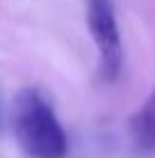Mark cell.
I'll list each match as a JSON object with an SVG mask.
<instances>
[{
    "mask_svg": "<svg viewBox=\"0 0 155 158\" xmlns=\"http://www.w3.org/2000/svg\"><path fill=\"white\" fill-rule=\"evenodd\" d=\"M12 131L18 147L30 158H64L68 138L52 106L39 89L25 87L12 103Z\"/></svg>",
    "mask_w": 155,
    "mask_h": 158,
    "instance_id": "obj_1",
    "label": "cell"
},
{
    "mask_svg": "<svg viewBox=\"0 0 155 158\" xmlns=\"http://www.w3.org/2000/svg\"><path fill=\"white\" fill-rule=\"evenodd\" d=\"M87 25L98 48V64L105 80H116L123 64L119 23H116L112 0H87Z\"/></svg>",
    "mask_w": 155,
    "mask_h": 158,
    "instance_id": "obj_2",
    "label": "cell"
},
{
    "mask_svg": "<svg viewBox=\"0 0 155 158\" xmlns=\"http://www.w3.org/2000/svg\"><path fill=\"white\" fill-rule=\"evenodd\" d=\"M130 133L141 151L155 154V89L130 119Z\"/></svg>",
    "mask_w": 155,
    "mask_h": 158,
    "instance_id": "obj_3",
    "label": "cell"
}]
</instances>
